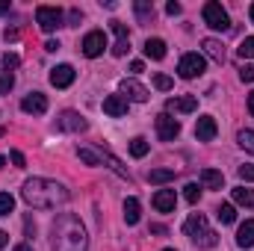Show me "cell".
<instances>
[{"label":"cell","instance_id":"1","mask_svg":"<svg viewBox=\"0 0 254 251\" xmlns=\"http://www.w3.org/2000/svg\"><path fill=\"white\" fill-rule=\"evenodd\" d=\"M51 246L54 251H86L89 249V237L83 222L74 213H60L51 225Z\"/></svg>","mask_w":254,"mask_h":251},{"label":"cell","instance_id":"2","mask_svg":"<svg viewBox=\"0 0 254 251\" xmlns=\"http://www.w3.org/2000/svg\"><path fill=\"white\" fill-rule=\"evenodd\" d=\"M21 198L36 207V210H54L68 201V189L51 178H30L24 187H21Z\"/></svg>","mask_w":254,"mask_h":251},{"label":"cell","instance_id":"3","mask_svg":"<svg viewBox=\"0 0 254 251\" xmlns=\"http://www.w3.org/2000/svg\"><path fill=\"white\" fill-rule=\"evenodd\" d=\"M184 234L190 237L198 249H213V246L219 243V234L210 228L207 216H201V213H192L190 219L184 222Z\"/></svg>","mask_w":254,"mask_h":251},{"label":"cell","instance_id":"4","mask_svg":"<svg viewBox=\"0 0 254 251\" xmlns=\"http://www.w3.org/2000/svg\"><path fill=\"white\" fill-rule=\"evenodd\" d=\"M201 15H204V24L210 27V30H228L231 27V18H228V12H225V6L222 3H216V0H210V3H204V9H201Z\"/></svg>","mask_w":254,"mask_h":251},{"label":"cell","instance_id":"5","mask_svg":"<svg viewBox=\"0 0 254 251\" xmlns=\"http://www.w3.org/2000/svg\"><path fill=\"white\" fill-rule=\"evenodd\" d=\"M36 24L45 30V33H54L63 27V9L60 6H39L36 9Z\"/></svg>","mask_w":254,"mask_h":251},{"label":"cell","instance_id":"6","mask_svg":"<svg viewBox=\"0 0 254 251\" xmlns=\"http://www.w3.org/2000/svg\"><path fill=\"white\" fill-rule=\"evenodd\" d=\"M204 68H207V60H204L201 54H184L181 63H178V74H181L184 80H192V77L204 74Z\"/></svg>","mask_w":254,"mask_h":251},{"label":"cell","instance_id":"7","mask_svg":"<svg viewBox=\"0 0 254 251\" xmlns=\"http://www.w3.org/2000/svg\"><path fill=\"white\" fill-rule=\"evenodd\" d=\"M80 48H83V54H86L89 60L101 57V54H104V48H107V36H104V30H92V33H86Z\"/></svg>","mask_w":254,"mask_h":251},{"label":"cell","instance_id":"8","mask_svg":"<svg viewBox=\"0 0 254 251\" xmlns=\"http://www.w3.org/2000/svg\"><path fill=\"white\" fill-rule=\"evenodd\" d=\"M178 133H181V122H178V119H172V113L157 116V136H160L163 142H175V139H178Z\"/></svg>","mask_w":254,"mask_h":251},{"label":"cell","instance_id":"9","mask_svg":"<svg viewBox=\"0 0 254 251\" xmlns=\"http://www.w3.org/2000/svg\"><path fill=\"white\" fill-rule=\"evenodd\" d=\"M57 127L60 130H68V133H80V130H86V119L80 116V113H74V110H65L63 116L57 119Z\"/></svg>","mask_w":254,"mask_h":251},{"label":"cell","instance_id":"10","mask_svg":"<svg viewBox=\"0 0 254 251\" xmlns=\"http://www.w3.org/2000/svg\"><path fill=\"white\" fill-rule=\"evenodd\" d=\"M122 98L127 101H136V104H145L148 101V89L142 86V83H136V80H122Z\"/></svg>","mask_w":254,"mask_h":251},{"label":"cell","instance_id":"11","mask_svg":"<svg viewBox=\"0 0 254 251\" xmlns=\"http://www.w3.org/2000/svg\"><path fill=\"white\" fill-rule=\"evenodd\" d=\"M216 133H219V127H216L213 116H201L198 119V125H195V139L198 142H210V139H216Z\"/></svg>","mask_w":254,"mask_h":251},{"label":"cell","instance_id":"12","mask_svg":"<svg viewBox=\"0 0 254 251\" xmlns=\"http://www.w3.org/2000/svg\"><path fill=\"white\" fill-rule=\"evenodd\" d=\"M74 77H77V71H74L71 65H57V68H51V83H54L57 89H68V86L74 83Z\"/></svg>","mask_w":254,"mask_h":251},{"label":"cell","instance_id":"13","mask_svg":"<svg viewBox=\"0 0 254 251\" xmlns=\"http://www.w3.org/2000/svg\"><path fill=\"white\" fill-rule=\"evenodd\" d=\"M21 110H24V113H33V116H42V113L48 110V98H45L42 92H30V95L21 101Z\"/></svg>","mask_w":254,"mask_h":251},{"label":"cell","instance_id":"14","mask_svg":"<svg viewBox=\"0 0 254 251\" xmlns=\"http://www.w3.org/2000/svg\"><path fill=\"white\" fill-rule=\"evenodd\" d=\"M127 98H122V95H107L104 98V113L107 116H113V119H122V116H127Z\"/></svg>","mask_w":254,"mask_h":251},{"label":"cell","instance_id":"15","mask_svg":"<svg viewBox=\"0 0 254 251\" xmlns=\"http://www.w3.org/2000/svg\"><path fill=\"white\" fill-rule=\"evenodd\" d=\"M98 157H101V163H107V166H110V169H113L116 175H122L125 181H130V172H127L125 166H122V160H119V157H116V154H113L110 148H104V145H98Z\"/></svg>","mask_w":254,"mask_h":251},{"label":"cell","instance_id":"16","mask_svg":"<svg viewBox=\"0 0 254 251\" xmlns=\"http://www.w3.org/2000/svg\"><path fill=\"white\" fill-rule=\"evenodd\" d=\"M166 110H169V113H195V110H198V101H195L192 95L169 98V101H166Z\"/></svg>","mask_w":254,"mask_h":251},{"label":"cell","instance_id":"17","mask_svg":"<svg viewBox=\"0 0 254 251\" xmlns=\"http://www.w3.org/2000/svg\"><path fill=\"white\" fill-rule=\"evenodd\" d=\"M175 204H178L175 189H160V192L154 195V207H157L160 213H172V210H175Z\"/></svg>","mask_w":254,"mask_h":251},{"label":"cell","instance_id":"18","mask_svg":"<svg viewBox=\"0 0 254 251\" xmlns=\"http://www.w3.org/2000/svg\"><path fill=\"white\" fill-rule=\"evenodd\" d=\"M201 48H204V54L213 60V63H225V48H222V42H216V39H204L201 42Z\"/></svg>","mask_w":254,"mask_h":251},{"label":"cell","instance_id":"19","mask_svg":"<svg viewBox=\"0 0 254 251\" xmlns=\"http://www.w3.org/2000/svg\"><path fill=\"white\" fill-rule=\"evenodd\" d=\"M237 246H240V249H252L254 246V219H249L246 225H240V231H237Z\"/></svg>","mask_w":254,"mask_h":251},{"label":"cell","instance_id":"20","mask_svg":"<svg viewBox=\"0 0 254 251\" xmlns=\"http://www.w3.org/2000/svg\"><path fill=\"white\" fill-rule=\"evenodd\" d=\"M201 184L207 189H222L225 187V175L216 172V169H204V172H201Z\"/></svg>","mask_w":254,"mask_h":251},{"label":"cell","instance_id":"21","mask_svg":"<svg viewBox=\"0 0 254 251\" xmlns=\"http://www.w3.org/2000/svg\"><path fill=\"white\" fill-rule=\"evenodd\" d=\"M145 57L148 60H163L166 57V42L163 39H148L145 42Z\"/></svg>","mask_w":254,"mask_h":251},{"label":"cell","instance_id":"22","mask_svg":"<svg viewBox=\"0 0 254 251\" xmlns=\"http://www.w3.org/2000/svg\"><path fill=\"white\" fill-rule=\"evenodd\" d=\"M139 219H142L139 198H127V201H125V222H127V225H136Z\"/></svg>","mask_w":254,"mask_h":251},{"label":"cell","instance_id":"23","mask_svg":"<svg viewBox=\"0 0 254 251\" xmlns=\"http://www.w3.org/2000/svg\"><path fill=\"white\" fill-rule=\"evenodd\" d=\"M175 181V169H151L148 172V184H169Z\"/></svg>","mask_w":254,"mask_h":251},{"label":"cell","instance_id":"24","mask_svg":"<svg viewBox=\"0 0 254 251\" xmlns=\"http://www.w3.org/2000/svg\"><path fill=\"white\" fill-rule=\"evenodd\" d=\"M216 219H219L222 225H234V222H237V210H234V204H222V207L216 210Z\"/></svg>","mask_w":254,"mask_h":251},{"label":"cell","instance_id":"25","mask_svg":"<svg viewBox=\"0 0 254 251\" xmlns=\"http://www.w3.org/2000/svg\"><path fill=\"white\" fill-rule=\"evenodd\" d=\"M234 201H237V204H243V207H254V189L237 187V189H234Z\"/></svg>","mask_w":254,"mask_h":251},{"label":"cell","instance_id":"26","mask_svg":"<svg viewBox=\"0 0 254 251\" xmlns=\"http://www.w3.org/2000/svg\"><path fill=\"white\" fill-rule=\"evenodd\" d=\"M77 157H80L86 166H101V157H98V151H92V148H77Z\"/></svg>","mask_w":254,"mask_h":251},{"label":"cell","instance_id":"27","mask_svg":"<svg viewBox=\"0 0 254 251\" xmlns=\"http://www.w3.org/2000/svg\"><path fill=\"white\" fill-rule=\"evenodd\" d=\"M130 154H133V157H145V154H148V139L136 136V139L130 142Z\"/></svg>","mask_w":254,"mask_h":251},{"label":"cell","instance_id":"28","mask_svg":"<svg viewBox=\"0 0 254 251\" xmlns=\"http://www.w3.org/2000/svg\"><path fill=\"white\" fill-rule=\"evenodd\" d=\"M237 142H240L246 151L254 154V130H240V133H237Z\"/></svg>","mask_w":254,"mask_h":251},{"label":"cell","instance_id":"29","mask_svg":"<svg viewBox=\"0 0 254 251\" xmlns=\"http://www.w3.org/2000/svg\"><path fill=\"white\" fill-rule=\"evenodd\" d=\"M12 86H15V74H12V71H3V74H0V95H9Z\"/></svg>","mask_w":254,"mask_h":251},{"label":"cell","instance_id":"30","mask_svg":"<svg viewBox=\"0 0 254 251\" xmlns=\"http://www.w3.org/2000/svg\"><path fill=\"white\" fill-rule=\"evenodd\" d=\"M15 210V198L9 192H0V216H9Z\"/></svg>","mask_w":254,"mask_h":251},{"label":"cell","instance_id":"31","mask_svg":"<svg viewBox=\"0 0 254 251\" xmlns=\"http://www.w3.org/2000/svg\"><path fill=\"white\" fill-rule=\"evenodd\" d=\"M243 60H254V36H249V39H243V45H240V51H237Z\"/></svg>","mask_w":254,"mask_h":251},{"label":"cell","instance_id":"32","mask_svg":"<svg viewBox=\"0 0 254 251\" xmlns=\"http://www.w3.org/2000/svg\"><path fill=\"white\" fill-rule=\"evenodd\" d=\"M136 15H139V21H148V18H154V6L145 3V0H139L136 3Z\"/></svg>","mask_w":254,"mask_h":251},{"label":"cell","instance_id":"33","mask_svg":"<svg viewBox=\"0 0 254 251\" xmlns=\"http://www.w3.org/2000/svg\"><path fill=\"white\" fill-rule=\"evenodd\" d=\"M184 195H187L190 204H198V198H201V187H198V184H187V187H184Z\"/></svg>","mask_w":254,"mask_h":251},{"label":"cell","instance_id":"34","mask_svg":"<svg viewBox=\"0 0 254 251\" xmlns=\"http://www.w3.org/2000/svg\"><path fill=\"white\" fill-rule=\"evenodd\" d=\"M154 86H157L160 92H169V89H172V77H169V74H157V77H154Z\"/></svg>","mask_w":254,"mask_h":251},{"label":"cell","instance_id":"35","mask_svg":"<svg viewBox=\"0 0 254 251\" xmlns=\"http://www.w3.org/2000/svg\"><path fill=\"white\" fill-rule=\"evenodd\" d=\"M127 51H130V39H119V42L113 45V57H125Z\"/></svg>","mask_w":254,"mask_h":251},{"label":"cell","instance_id":"36","mask_svg":"<svg viewBox=\"0 0 254 251\" xmlns=\"http://www.w3.org/2000/svg\"><path fill=\"white\" fill-rule=\"evenodd\" d=\"M0 63H3V68H6V71H12V68H18V63H21V60H18V54H9V51H6Z\"/></svg>","mask_w":254,"mask_h":251},{"label":"cell","instance_id":"37","mask_svg":"<svg viewBox=\"0 0 254 251\" xmlns=\"http://www.w3.org/2000/svg\"><path fill=\"white\" fill-rule=\"evenodd\" d=\"M240 80H243V83H254V65H246V68L240 71Z\"/></svg>","mask_w":254,"mask_h":251},{"label":"cell","instance_id":"38","mask_svg":"<svg viewBox=\"0 0 254 251\" xmlns=\"http://www.w3.org/2000/svg\"><path fill=\"white\" fill-rule=\"evenodd\" d=\"M113 33H116L119 39H127V27L122 24V21H113Z\"/></svg>","mask_w":254,"mask_h":251},{"label":"cell","instance_id":"39","mask_svg":"<svg viewBox=\"0 0 254 251\" xmlns=\"http://www.w3.org/2000/svg\"><path fill=\"white\" fill-rule=\"evenodd\" d=\"M240 178L243 181H254V166H240Z\"/></svg>","mask_w":254,"mask_h":251},{"label":"cell","instance_id":"40","mask_svg":"<svg viewBox=\"0 0 254 251\" xmlns=\"http://www.w3.org/2000/svg\"><path fill=\"white\" fill-rule=\"evenodd\" d=\"M9 157H12V163H15L18 169H24V154H21V151H12Z\"/></svg>","mask_w":254,"mask_h":251},{"label":"cell","instance_id":"41","mask_svg":"<svg viewBox=\"0 0 254 251\" xmlns=\"http://www.w3.org/2000/svg\"><path fill=\"white\" fill-rule=\"evenodd\" d=\"M181 9H184V6H181V3H175V0L166 6V12H169V15H181Z\"/></svg>","mask_w":254,"mask_h":251},{"label":"cell","instance_id":"42","mask_svg":"<svg viewBox=\"0 0 254 251\" xmlns=\"http://www.w3.org/2000/svg\"><path fill=\"white\" fill-rule=\"evenodd\" d=\"M142 71H145V65L139 63V60H136V63H130V74H142Z\"/></svg>","mask_w":254,"mask_h":251},{"label":"cell","instance_id":"43","mask_svg":"<svg viewBox=\"0 0 254 251\" xmlns=\"http://www.w3.org/2000/svg\"><path fill=\"white\" fill-rule=\"evenodd\" d=\"M45 51H51V54H57V51H60V42H48V45H45Z\"/></svg>","mask_w":254,"mask_h":251},{"label":"cell","instance_id":"44","mask_svg":"<svg viewBox=\"0 0 254 251\" xmlns=\"http://www.w3.org/2000/svg\"><path fill=\"white\" fill-rule=\"evenodd\" d=\"M6 243H9V234H6V231H0V249H6Z\"/></svg>","mask_w":254,"mask_h":251},{"label":"cell","instance_id":"45","mask_svg":"<svg viewBox=\"0 0 254 251\" xmlns=\"http://www.w3.org/2000/svg\"><path fill=\"white\" fill-rule=\"evenodd\" d=\"M15 251H33V246L30 243H21V246H15Z\"/></svg>","mask_w":254,"mask_h":251},{"label":"cell","instance_id":"46","mask_svg":"<svg viewBox=\"0 0 254 251\" xmlns=\"http://www.w3.org/2000/svg\"><path fill=\"white\" fill-rule=\"evenodd\" d=\"M6 12H9V0H3V3H0V15H6Z\"/></svg>","mask_w":254,"mask_h":251},{"label":"cell","instance_id":"47","mask_svg":"<svg viewBox=\"0 0 254 251\" xmlns=\"http://www.w3.org/2000/svg\"><path fill=\"white\" fill-rule=\"evenodd\" d=\"M249 113H252V116H254V92H252V95H249Z\"/></svg>","mask_w":254,"mask_h":251},{"label":"cell","instance_id":"48","mask_svg":"<svg viewBox=\"0 0 254 251\" xmlns=\"http://www.w3.org/2000/svg\"><path fill=\"white\" fill-rule=\"evenodd\" d=\"M249 15H252V24H254V3H252V9H249Z\"/></svg>","mask_w":254,"mask_h":251},{"label":"cell","instance_id":"49","mask_svg":"<svg viewBox=\"0 0 254 251\" xmlns=\"http://www.w3.org/2000/svg\"><path fill=\"white\" fill-rule=\"evenodd\" d=\"M3 166H6V157H0V169H3Z\"/></svg>","mask_w":254,"mask_h":251},{"label":"cell","instance_id":"50","mask_svg":"<svg viewBox=\"0 0 254 251\" xmlns=\"http://www.w3.org/2000/svg\"><path fill=\"white\" fill-rule=\"evenodd\" d=\"M3 133H6V127H0V136H3Z\"/></svg>","mask_w":254,"mask_h":251},{"label":"cell","instance_id":"51","mask_svg":"<svg viewBox=\"0 0 254 251\" xmlns=\"http://www.w3.org/2000/svg\"><path fill=\"white\" fill-rule=\"evenodd\" d=\"M163 251H175V249H163Z\"/></svg>","mask_w":254,"mask_h":251}]
</instances>
